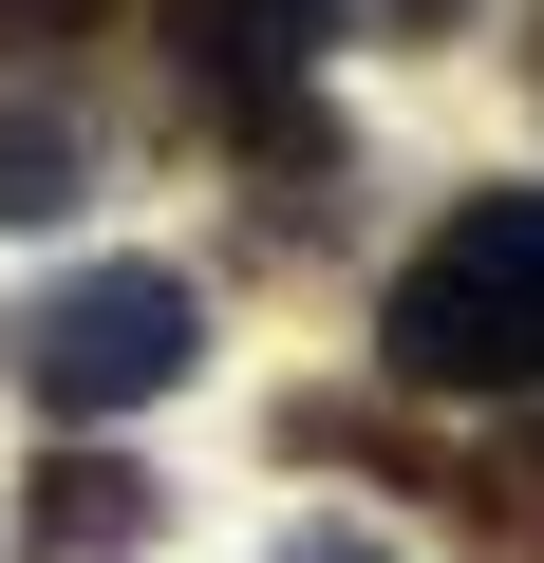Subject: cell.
Segmentation results:
<instances>
[{
    "mask_svg": "<svg viewBox=\"0 0 544 563\" xmlns=\"http://www.w3.org/2000/svg\"><path fill=\"white\" fill-rule=\"evenodd\" d=\"M395 395H544V188H469L376 301Z\"/></svg>",
    "mask_w": 544,
    "mask_h": 563,
    "instance_id": "1",
    "label": "cell"
},
{
    "mask_svg": "<svg viewBox=\"0 0 544 563\" xmlns=\"http://www.w3.org/2000/svg\"><path fill=\"white\" fill-rule=\"evenodd\" d=\"M188 357H207L188 263H76L57 301H38V339H20V376H38L76 432H113V413H151V395H188Z\"/></svg>",
    "mask_w": 544,
    "mask_h": 563,
    "instance_id": "2",
    "label": "cell"
},
{
    "mask_svg": "<svg viewBox=\"0 0 544 563\" xmlns=\"http://www.w3.org/2000/svg\"><path fill=\"white\" fill-rule=\"evenodd\" d=\"M338 20H357V0H169V57H188V95L263 113V95H320Z\"/></svg>",
    "mask_w": 544,
    "mask_h": 563,
    "instance_id": "3",
    "label": "cell"
},
{
    "mask_svg": "<svg viewBox=\"0 0 544 563\" xmlns=\"http://www.w3.org/2000/svg\"><path fill=\"white\" fill-rule=\"evenodd\" d=\"M151 526H169V488L132 451H38L20 470V563H132Z\"/></svg>",
    "mask_w": 544,
    "mask_h": 563,
    "instance_id": "4",
    "label": "cell"
},
{
    "mask_svg": "<svg viewBox=\"0 0 544 563\" xmlns=\"http://www.w3.org/2000/svg\"><path fill=\"white\" fill-rule=\"evenodd\" d=\"M76 188H95V132L57 95H20L0 113V225H76Z\"/></svg>",
    "mask_w": 544,
    "mask_h": 563,
    "instance_id": "5",
    "label": "cell"
},
{
    "mask_svg": "<svg viewBox=\"0 0 544 563\" xmlns=\"http://www.w3.org/2000/svg\"><path fill=\"white\" fill-rule=\"evenodd\" d=\"M469 544H488V563H544V413H525L507 451H469Z\"/></svg>",
    "mask_w": 544,
    "mask_h": 563,
    "instance_id": "6",
    "label": "cell"
},
{
    "mask_svg": "<svg viewBox=\"0 0 544 563\" xmlns=\"http://www.w3.org/2000/svg\"><path fill=\"white\" fill-rule=\"evenodd\" d=\"M113 0H0V57H57V38H95Z\"/></svg>",
    "mask_w": 544,
    "mask_h": 563,
    "instance_id": "7",
    "label": "cell"
},
{
    "mask_svg": "<svg viewBox=\"0 0 544 563\" xmlns=\"http://www.w3.org/2000/svg\"><path fill=\"white\" fill-rule=\"evenodd\" d=\"M282 563H395L376 526H282Z\"/></svg>",
    "mask_w": 544,
    "mask_h": 563,
    "instance_id": "8",
    "label": "cell"
},
{
    "mask_svg": "<svg viewBox=\"0 0 544 563\" xmlns=\"http://www.w3.org/2000/svg\"><path fill=\"white\" fill-rule=\"evenodd\" d=\"M357 20H395V38H451V20H469V0H357Z\"/></svg>",
    "mask_w": 544,
    "mask_h": 563,
    "instance_id": "9",
    "label": "cell"
},
{
    "mask_svg": "<svg viewBox=\"0 0 544 563\" xmlns=\"http://www.w3.org/2000/svg\"><path fill=\"white\" fill-rule=\"evenodd\" d=\"M525 76H544V38H525Z\"/></svg>",
    "mask_w": 544,
    "mask_h": 563,
    "instance_id": "10",
    "label": "cell"
}]
</instances>
